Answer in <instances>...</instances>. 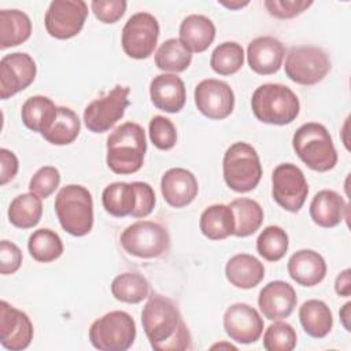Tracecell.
<instances>
[{
	"label": "cell",
	"mask_w": 351,
	"mask_h": 351,
	"mask_svg": "<svg viewBox=\"0 0 351 351\" xmlns=\"http://www.w3.org/2000/svg\"><path fill=\"white\" fill-rule=\"evenodd\" d=\"M144 333L156 351H184L192 347L189 329L177 304L158 293L148 296L141 311Z\"/></svg>",
	"instance_id": "cell-1"
},
{
	"label": "cell",
	"mask_w": 351,
	"mask_h": 351,
	"mask_svg": "<svg viewBox=\"0 0 351 351\" xmlns=\"http://www.w3.org/2000/svg\"><path fill=\"white\" fill-rule=\"evenodd\" d=\"M106 147V162L112 173H136L141 169L147 151L145 132L136 122H125L110 133Z\"/></svg>",
	"instance_id": "cell-2"
},
{
	"label": "cell",
	"mask_w": 351,
	"mask_h": 351,
	"mask_svg": "<svg viewBox=\"0 0 351 351\" xmlns=\"http://www.w3.org/2000/svg\"><path fill=\"white\" fill-rule=\"evenodd\" d=\"M251 108L262 123L282 126L296 119L300 103L295 92L287 85L263 84L252 93Z\"/></svg>",
	"instance_id": "cell-3"
},
{
	"label": "cell",
	"mask_w": 351,
	"mask_h": 351,
	"mask_svg": "<svg viewBox=\"0 0 351 351\" xmlns=\"http://www.w3.org/2000/svg\"><path fill=\"white\" fill-rule=\"evenodd\" d=\"M292 147L299 159L314 171H329L337 163L333 140L321 123H303L292 137Z\"/></svg>",
	"instance_id": "cell-4"
},
{
	"label": "cell",
	"mask_w": 351,
	"mask_h": 351,
	"mask_svg": "<svg viewBox=\"0 0 351 351\" xmlns=\"http://www.w3.org/2000/svg\"><path fill=\"white\" fill-rule=\"evenodd\" d=\"M55 213L60 226L71 236H85L93 228V199L82 185L63 186L55 197Z\"/></svg>",
	"instance_id": "cell-5"
},
{
	"label": "cell",
	"mask_w": 351,
	"mask_h": 351,
	"mask_svg": "<svg viewBox=\"0 0 351 351\" xmlns=\"http://www.w3.org/2000/svg\"><path fill=\"white\" fill-rule=\"evenodd\" d=\"M223 180L226 185L239 193L256 188L262 178V165L258 152L244 141L232 144L222 160Z\"/></svg>",
	"instance_id": "cell-6"
},
{
	"label": "cell",
	"mask_w": 351,
	"mask_h": 351,
	"mask_svg": "<svg viewBox=\"0 0 351 351\" xmlns=\"http://www.w3.org/2000/svg\"><path fill=\"white\" fill-rule=\"evenodd\" d=\"M136 339V324L130 314L114 310L93 321L89 340L100 351H126Z\"/></svg>",
	"instance_id": "cell-7"
},
{
	"label": "cell",
	"mask_w": 351,
	"mask_h": 351,
	"mask_svg": "<svg viewBox=\"0 0 351 351\" xmlns=\"http://www.w3.org/2000/svg\"><path fill=\"white\" fill-rule=\"evenodd\" d=\"M122 248L137 258H159L170 248V236L166 228L152 221H137L121 234Z\"/></svg>",
	"instance_id": "cell-8"
},
{
	"label": "cell",
	"mask_w": 351,
	"mask_h": 351,
	"mask_svg": "<svg viewBox=\"0 0 351 351\" xmlns=\"http://www.w3.org/2000/svg\"><path fill=\"white\" fill-rule=\"evenodd\" d=\"M287 77L299 85H315L330 70V60L322 48L313 45L292 47L285 59Z\"/></svg>",
	"instance_id": "cell-9"
},
{
	"label": "cell",
	"mask_w": 351,
	"mask_h": 351,
	"mask_svg": "<svg viewBox=\"0 0 351 351\" xmlns=\"http://www.w3.org/2000/svg\"><path fill=\"white\" fill-rule=\"evenodd\" d=\"M129 86L115 85L106 96L95 99L84 110V123L92 133L110 130L125 114L129 106Z\"/></svg>",
	"instance_id": "cell-10"
},
{
	"label": "cell",
	"mask_w": 351,
	"mask_h": 351,
	"mask_svg": "<svg viewBox=\"0 0 351 351\" xmlns=\"http://www.w3.org/2000/svg\"><path fill=\"white\" fill-rule=\"evenodd\" d=\"M271 195L284 210L298 213L308 195V184L303 171L293 163L278 165L271 174Z\"/></svg>",
	"instance_id": "cell-11"
},
{
	"label": "cell",
	"mask_w": 351,
	"mask_h": 351,
	"mask_svg": "<svg viewBox=\"0 0 351 351\" xmlns=\"http://www.w3.org/2000/svg\"><path fill=\"white\" fill-rule=\"evenodd\" d=\"M158 37V19L149 12H137L126 21L122 29L121 44L129 58L147 59L152 55Z\"/></svg>",
	"instance_id": "cell-12"
},
{
	"label": "cell",
	"mask_w": 351,
	"mask_h": 351,
	"mask_svg": "<svg viewBox=\"0 0 351 351\" xmlns=\"http://www.w3.org/2000/svg\"><path fill=\"white\" fill-rule=\"evenodd\" d=\"M88 16V4L84 0H53L51 1L44 23L48 34L58 40L77 36Z\"/></svg>",
	"instance_id": "cell-13"
},
{
	"label": "cell",
	"mask_w": 351,
	"mask_h": 351,
	"mask_svg": "<svg viewBox=\"0 0 351 351\" xmlns=\"http://www.w3.org/2000/svg\"><path fill=\"white\" fill-rule=\"evenodd\" d=\"M195 104L206 118L225 119L234 108V93L225 81L207 78L195 88Z\"/></svg>",
	"instance_id": "cell-14"
},
{
	"label": "cell",
	"mask_w": 351,
	"mask_h": 351,
	"mask_svg": "<svg viewBox=\"0 0 351 351\" xmlns=\"http://www.w3.org/2000/svg\"><path fill=\"white\" fill-rule=\"evenodd\" d=\"M37 66L26 52H12L0 60V97L3 100L26 89L36 78Z\"/></svg>",
	"instance_id": "cell-15"
},
{
	"label": "cell",
	"mask_w": 351,
	"mask_h": 351,
	"mask_svg": "<svg viewBox=\"0 0 351 351\" xmlns=\"http://www.w3.org/2000/svg\"><path fill=\"white\" fill-rule=\"evenodd\" d=\"M223 329L233 341L251 344L262 336L263 319L252 306L234 303L223 314Z\"/></svg>",
	"instance_id": "cell-16"
},
{
	"label": "cell",
	"mask_w": 351,
	"mask_h": 351,
	"mask_svg": "<svg viewBox=\"0 0 351 351\" xmlns=\"http://www.w3.org/2000/svg\"><path fill=\"white\" fill-rule=\"evenodd\" d=\"M34 329L26 313L5 300L0 302V343L10 351H22L33 340Z\"/></svg>",
	"instance_id": "cell-17"
},
{
	"label": "cell",
	"mask_w": 351,
	"mask_h": 351,
	"mask_svg": "<svg viewBox=\"0 0 351 351\" xmlns=\"http://www.w3.org/2000/svg\"><path fill=\"white\" fill-rule=\"evenodd\" d=\"M298 303L296 292L285 281L276 280L266 284L258 296V306L263 317L270 321L288 318Z\"/></svg>",
	"instance_id": "cell-18"
},
{
	"label": "cell",
	"mask_w": 351,
	"mask_h": 351,
	"mask_svg": "<svg viewBox=\"0 0 351 351\" xmlns=\"http://www.w3.org/2000/svg\"><path fill=\"white\" fill-rule=\"evenodd\" d=\"M160 191L169 206L182 208L195 200L199 192V184L192 171L182 167H173L162 176Z\"/></svg>",
	"instance_id": "cell-19"
},
{
	"label": "cell",
	"mask_w": 351,
	"mask_h": 351,
	"mask_svg": "<svg viewBox=\"0 0 351 351\" xmlns=\"http://www.w3.org/2000/svg\"><path fill=\"white\" fill-rule=\"evenodd\" d=\"M285 56L282 43L271 36L254 38L247 48V60L252 71L261 75H270L280 70Z\"/></svg>",
	"instance_id": "cell-20"
},
{
	"label": "cell",
	"mask_w": 351,
	"mask_h": 351,
	"mask_svg": "<svg viewBox=\"0 0 351 351\" xmlns=\"http://www.w3.org/2000/svg\"><path fill=\"white\" fill-rule=\"evenodd\" d=\"M149 96L158 110L170 114L178 112L186 101L185 84L177 74H159L149 84Z\"/></svg>",
	"instance_id": "cell-21"
},
{
	"label": "cell",
	"mask_w": 351,
	"mask_h": 351,
	"mask_svg": "<svg viewBox=\"0 0 351 351\" xmlns=\"http://www.w3.org/2000/svg\"><path fill=\"white\" fill-rule=\"evenodd\" d=\"M288 274L303 287H314L326 276V263L314 250H299L288 259Z\"/></svg>",
	"instance_id": "cell-22"
},
{
	"label": "cell",
	"mask_w": 351,
	"mask_h": 351,
	"mask_svg": "<svg viewBox=\"0 0 351 351\" xmlns=\"http://www.w3.org/2000/svg\"><path fill=\"white\" fill-rule=\"evenodd\" d=\"M348 204L341 195L332 189H322L310 203V217L321 228L337 226L346 217Z\"/></svg>",
	"instance_id": "cell-23"
},
{
	"label": "cell",
	"mask_w": 351,
	"mask_h": 351,
	"mask_svg": "<svg viewBox=\"0 0 351 351\" xmlns=\"http://www.w3.org/2000/svg\"><path fill=\"white\" fill-rule=\"evenodd\" d=\"M225 276L233 287L251 289L263 280L265 266L254 255L237 254L228 261L225 266Z\"/></svg>",
	"instance_id": "cell-24"
},
{
	"label": "cell",
	"mask_w": 351,
	"mask_h": 351,
	"mask_svg": "<svg viewBox=\"0 0 351 351\" xmlns=\"http://www.w3.org/2000/svg\"><path fill=\"white\" fill-rule=\"evenodd\" d=\"M215 38V25L200 14L188 15L180 25V41L191 52H204Z\"/></svg>",
	"instance_id": "cell-25"
},
{
	"label": "cell",
	"mask_w": 351,
	"mask_h": 351,
	"mask_svg": "<svg viewBox=\"0 0 351 351\" xmlns=\"http://www.w3.org/2000/svg\"><path fill=\"white\" fill-rule=\"evenodd\" d=\"M21 117L27 129L41 133L43 136L55 122L58 117V107L47 96H32L23 103Z\"/></svg>",
	"instance_id": "cell-26"
},
{
	"label": "cell",
	"mask_w": 351,
	"mask_h": 351,
	"mask_svg": "<svg viewBox=\"0 0 351 351\" xmlns=\"http://www.w3.org/2000/svg\"><path fill=\"white\" fill-rule=\"evenodd\" d=\"M104 210L117 218L132 215L137 207V189L133 182H112L101 193Z\"/></svg>",
	"instance_id": "cell-27"
},
{
	"label": "cell",
	"mask_w": 351,
	"mask_h": 351,
	"mask_svg": "<svg viewBox=\"0 0 351 351\" xmlns=\"http://www.w3.org/2000/svg\"><path fill=\"white\" fill-rule=\"evenodd\" d=\"M299 319L304 332L314 337H325L333 326L332 311L328 304L318 299L306 300L299 308Z\"/></svg>",
	"instance_id": "cell-28"
},
{
	"label": "cell",
	"mask_w": 351,
	"mask_h": 351,
	"mask_svg": "<svg viewBox=\"0 0 351 351\" xmlns=\"http://www.w3.org/2000/svg\"><path fill=\"white\" fill-rule=\"evenodd\" d=\"M32 34L30 18L19 10L0 11V48L5 49L25 43Z\"/></svg>",
	"instance_id": "cell-29"
},
{
	"label": "cell",
	"mask_w": 351,
	"mask_h": 351,
	"mask_svg": "<svg viewBox=\"0 0 351 351\" xmlns=\"http://www.w3.org/2000/svg\"><path fill=\"white\" fill-rule=\"evenodd\" d=\"M202 233L210 240H223L234 232L233 211L226 204L208 206L200 215Z\"/></svg>",
	"instance_id": "cell-30"
},
{
	"label": "cell",
	"mask_w": 351,
	"mask_h": 351,
	"mask_svg": "<svg viewBox=\"0 0 351 351\" xmlns=\"http://www.w3.org/2000/svg\"><path fill=\"white\" fill-rule=\"evenodd\" d=\"M229 207L234 217V232L237 237H247L254 234L262 225L263 210L256 200L248 197H239L230 202Z\"/></svg>",
	"instance_id": "cell-31"
},
{
	"label": "cell",
	"mask_w": 351,
	"mask_h": 351,
	"mask_svg": "<svg viewBox=\"0 0 351 351\" xmlns=\"http://www.w3.org/2000/svg\"><path fill=\"white\" fill-rule=\"evenodd\" d=\"M43 215L41 197L33 192L21 193L11 202L8 207L10 222L19 229H30L36 226Z\"/></svg>",
	"instance_id": "cell-32"
},
{
	"label": "cell",
	"mask_w": 351,
	"mask_h": 351,
	"mask_svg": "<svg viewBox=\"0 0 351 351\" xmlns=\"http://www.w3.org/2000/svg\"><path fill=\"white\" fill-rule=\"evenodd\" d=\"M111 293L119 302L136 304L149 296V282L138 273L126 271L112 280Z\"/></svg>",
	"instance_id": "cell-33"
},
{
	"label": "cell",
	"mask_w": 351,
	"mask_h": 351,
	"mask_svg": "<svg viewBox=\"0 0 351 351\" xmlns=\"http://www.w3.org/2000/svg\"><path fill=\"white\" fill-rule=\"evenodd\" d=\"M192 52L178 40L169 38L160 44L155 53V64L162 71L181 73L189 67Z\"/></svg>",
	"instance_id": "cell-34"
},
{
	"label": "cell",
	"mask_w": 351,
	"mask_h": 351,
	"mask_svg": "<svg viewBox=\"0 0 351 351\" xmlns=\"http://www.w3.org/2000/svg\"><path fill=\"white\" fill-rule=\"evenodd\" d=\"M27 250L34 261L48 263L63 254V243L55 230L41 228L29 236Z\"/></svg>",
	"instance_id": "cell-35"
},
{
	"label": "cell",
	"mask_w": 351,
	"mask_h": 351,
	"mask_svg": "<svg viewBox=\"0 0 351 351\" xmlns=\"http://www.w3.org/2000/svg\"><path fill=\"white\" fill-rule=\"evenodd\" d=\"M81 122L78 115L69 107H58V117L51 129L43 137L53 145L71 144L80 134Z\"/></svg>",
	"instance_id": "cell-36"
},
{
	"label": "cell",
	"mask_w": 351,
	"mask_h": 351,
	"mask_svg": "<svg viewBox=\"0 0 351 351\" xmlns=\"http://www.w3.org/2000/svg\"><path fill=\"white\" fill-rule=\"evenodd\" d=\"M244 63V49L236 41L219 44L211 53L210 66L219 75H232L237 73Z\"/></svg>",
	"instance_id": "cell-37"
},
{
	"label": "cell",
	"mask_w": 351,
	"mask_h": 351,
	"mask_svg": "<svg viewBox=\"0 0 351 351\" xmlns=\"http://www.w3.org/2000/svg\"><path fill=\"white\" fill-rule=\"evenodd\" d=\"M288 250V234L287 232L276 225L266 226L256 239V251L258 254L269 261H280Z\"/></svg>",
	"instance_id": "cell-38"
},
{
	"label": "cell",
	"mask_w": 351,
	"mask_h": 351,
	"mask_svg": "<svg viewBox=\"0 0 351 351\" xmlns=\"http://www.w3.org/2000/svg\"><path fill=\"white\" fill-rule=\"evenodd\" d=\"M298 341L296 332L288 322L277 319L263 335V347L267 351H291Z\"/></svg>",
	"instance_id": "cell-39"
},
{
	"label": "cell",
	"mask_w": 351,
	"mask_h": 351,
	"mask_svg": "<svg viewBox=\"0 0 351 351\" xmlns=\"http://www.w3.org/2000/svg\"><path fill=\"white\" fill-rule=\"evenodd\" d=\"M148 133L152 144L162 151L171 149L177 143V130L174 123L163 117L155 115L148 125Z\"/></svg>",
	"instance_id": "cell-40"
},
{
	"label": "cell",
	"mask_w": 351,
	"mask_h": 351,
	"mask_svg": "<svg viewBox=\"0 0 351 351\" xmlns=\"http://www.w3.org/2000/svg\"><path fill=\"white\" fill-rule=\"evenodd\" d=\"M60 184V173L53 166H43L40 167L29 182V189L34 195L45 199L51 196Z\"/></svg>",
	"instance_id": "cell-41"
},
{
	"label": "cell",
	"mask_w": 351,
	"mask_h": 351,
	"mask_svg": "<svg viewBox=\"0 0 351 351\" xmlns=\"http://www.w3.org/2000/svg\"><path fill=\"white\" fill-rule=\"evenodd\" d=\"M310 5L311 0H266L265 7L269 14L278 19H289L304 12Z\"/></svg>",
	"instance_id": "cell-42"
},
{
	"label": "cell",
	"mask_w": 351,
	"mask_h": 351,
	"mask_svg": "<svg viewBox=\"0 0 351 351\" xmlns=\"http://www.w3.org/2000/svg\"><path fill=\"white\" fill-rule=\"evenodd\" d=\"M125 0H93L90 8L95 16L103 23H115L126 11Z\"/></svg>",
	"instance_id": "cell-43"
},
{
	"label": "cell",
	"mask_w": 351,
	"mask_h": 351,
	"mask_svg": "<svg viewBox=\"0 0 351 351\" xmlns=\"http://www.w3.org/2000/svg\"><path fill=\"white\" fill-rule=\"evenodd\" d=\"M22 265V251L16 244L8 240L0 243V273L12 274Z\"/></svg>",
	"instance_id": "cell-44"
},
{
	"label": "cell",
	"mask_w": 351,
	"mask_h": 351,
	"mask_svg": "<svg viewBox=\"0 0 351 351\" xmlns=\"http://www.w3.org/2000/svg\"><path fill=\"white\" fill-rule=\"evenodd\" d=\"M137 189V207L133 211V218H145L149 215L155 207V192L152 186L143 181H134Z\"/></svg>",
	"instance_id": "cell-45"
},
{
	"label": "cell",
	"mask_w": 351,
	"mask_h": 351,
	"mask_svg": "<svg viewBox=\"0 0 351 351\" xmlns=\"http://www.w3.org/2000/svg\"><path fill=\"white\" fill-rule=\"evenodd\" d=\"M19 169V162L16 155L7 149L1 148L0 149V185H5L10 182L18 173Z\"/></svg>",
	"instance_id": "cell-46"
},
{
	"label": "cell",
	"mask_w": 351,
	"mask_h": 351,
	"mask_svg": "<svg viewBox=\"0 0 351 351\" xmlns=\"http://www.w3.org/2000/svg\"><path fill=\"white\" fill-rule=\"evenodd\" d=\"M335 291L339 296L348 298L351 295V270L344 269L335 280Z\"/></svg>",
	"instance_id": "cell-47"
},
{
	"label": "cell",
	"mask_w": 351,
	"mask_h": 351,
	"mask_svg": "<svg viewBox=\"0 0 351 351\" xmlns=\"http://www.w3.org/2000/svg\"><path fill=\"white\" fill-rule=\"evenodd\" d=\"M350 308H351V302H347L343 307H341V310H340V321H341V325L344 326V329L347 330V332H350L351 330V325H350V319H351V311H350Z\"/></svg>",
	"instance_id": "cell-48"
},
{
	"label": "cell",
	"mask_w": 351,
	"mask_h": 351,
	"mask_svg": "<svg viewBox=\"0 0 351 351\" xmlns=\"http://www.w3.org/2000/svg\"><path fill=\"white\" fill-rule=\"evenodd\" d=\"M219 4H222L223 7L230 8V10H239V8H243V7L248 5L250 1H221Z\"/></svg>",
	"instance_id": "cell-49"
},
{
	"label": "cell",
	"mask_w": 351,
	"mask_h": 351,
	"mask_svg": "<svg viewBox=\"0 0 351 351\" xmlns=\"http://www.w3.org/2000/svg\"><path fill=\"white\" fill-rule=\"evenodd\" d=\"M215 347H228V348H233V350H236V347H234V346H232V344H215V346H213L211 348H215Z\"/></svg>",
	"instance_id": "cell-50"
}]
</instances>
